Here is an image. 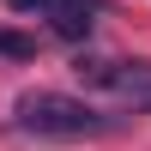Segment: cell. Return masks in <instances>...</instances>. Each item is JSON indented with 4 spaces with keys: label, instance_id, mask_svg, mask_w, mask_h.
<instances>
[{
    "label": "cell",
    "instance_id": "cell-1",
    "mask_svg": "<svg viewBox=\"0 0 151 151\" xmlns=\"http://www.w3.org/2000/svg\"><path fill=\"white\" fill-rule=\"evenodd\" d=\"M12 127L18 133H36V139H91V133H109L115 121L97 115L85 97H67V91H24L12 103Z\"/></svg>",
    "mask_w": 151,
    "mask_h": 151
},
{
    "label": "cell",
    "instance_id": "cell-3",
    "mask_svg": "<svg viewBox=\"0 0 151 151\" xmlns=\"http://www.w3.org/2000/svg\"><path fill=\"white\" fill-rule=\"evenodd\" d=\"M97 6L103 0H55V36H67V42H79V36H91V24H97Z\"/></svg>",
    "mask_w": 151,
    "mask_h": 151
},
{
    "label": "cell",
    "instance_id": "cell-6",
    "mask_svg": "<svg viewBox=\"0 0 151 151\" xmlns=\"http://www.w3.org/2000/svg\"><path fill=\"white\" fill-rule=\"evenodd\" d=\"M127 109H133V115H151V85H145V91H139V97H133V103H127Z\"/></svg>",
    "mask_w": 151,
    "mask_h": 151
},
{
    "label": "cell",
    "instance_id": "cell-2",
    "mask_svg": "<svg viewBox=\"0 0 151 151\" xmlns=\"http://www.w3.org/2000/svg\"><path fill=\"white\" fill-rule=\"evenodd\" d=\"M79 79L97 85V91H115L121 103H133L151 85V60H91V67H79Z\"/></svg>",
    "mask_w": 151,
    "mask_h": 151
},
{
    "label": "cell",
    "instance_id": "cell-4",
    "mask_svg": "<svg viewBox=\"0 0 151 151\" xmlns=\"http://www.w3.org/2000/svg\"><path fill=\"white\" fill-rule=\"evenodd\" d=\"M0 55H12V60H30V55H36V42H30V36H12V30H0Z\"/></svg>",
    "mask_w": 151,
    "mask_h": 151
},
{
    "label": "cell",
    "instance_id": "cell-5",
    "mask_svg": "<svg viewBox=\"0 0 151 151\" xmlns=\"http://www.w3.org/2000/svg\"><path fill=\"white\" fill-rule=\"evenodd\" d=\"M12 12H55V0H6Z\"/></svg>",
    "mask_w": 151,
    "mask_h": 151
}]
</instances>
